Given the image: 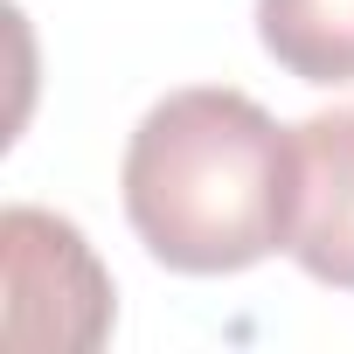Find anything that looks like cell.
<instances>
[{
	"mask_svg": "<svg viewBox=\"0 0 354 354\" xmlns=\"http://www.w3.org/2000/svg\"><path fill=\"white\" fill-rule=\"evenodd\" d=\"M257 42L299 84H354V0H257Z\"/></svg>",
	"mask_w": 354,
	"mask_h": 354,
	"instance_id": "cell-4",
	"label": "cell"
},
{
	"mask_svg": "<svg viewBox=\"0 0 354 354\" xmlns=\"http://www.w3.org/2000/svg\"><path fill=\"white\" fill-rule=\"evenodd\" d=\"M118 188L153 264L181 278H230L292 243L299 146L250 91L195 84L132 125Z\"/></svg>",
	"mask_w": 354,
	"mask_h": 354,
	"instance_id": "cell-1",
	"label": "cell"
},
{
	"mask_svg": "<svg viewBox=\"0 0 354 354\" xmlns=\"http://www.w3.org/2000/svg\"><path fill=\"white\" fill-rule=\"evenodd\" d=\"M0 257H8V340L84 354L111 333V278L91 257L84 230L49 209L0 216Z\"/></svg>",
	"mask_w": 354,
	"mask_h": 354,
	"instance_id": "cell-2",
	"label": "cell"
},
{
	"mask_svg": "<svg viewBox=\"0 0 354 354\" xmlns=\"http://www.w3.org/2000/svg\"><path fill=\"white\" fill-rule=\"evenodd\" d=\"M299 195H292V264L313 285L354 292V104L313 111L299 132Z\"/></svg>",
	"mask_w": 354,
	"mask_h": 354,
	"instance_id": "cell-3",
	"label": "cell"
}]
</instances>
